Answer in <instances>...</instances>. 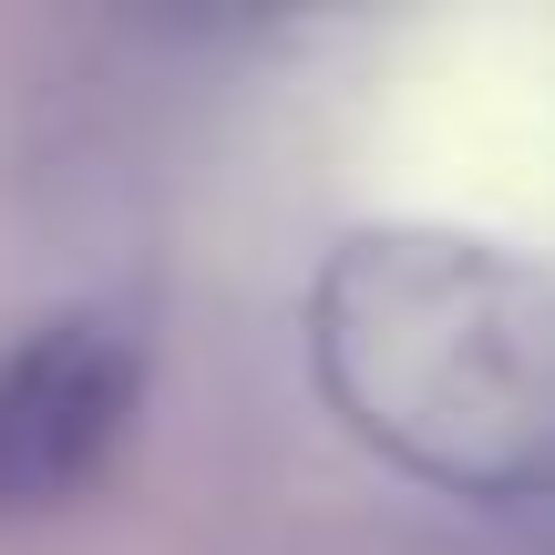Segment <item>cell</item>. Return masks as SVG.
Listing matches in <instances>:
<instances>
[{"label": "cell", "instance_id": "cell-1", "mask_svg": "<svg viewBox=\"0 0 555 555\" xmlns=\"http://www.w3.org/2000/svg\"><path fill=\"white\" fill-rule=\"evenodd\" d=\"M339 433L463 504H555V268L474 227H350L298 298Z\"/></svg>", "mask_w": 555, "mask_h": 555}, {"label": "cell", "instance_id": "cell-2", "mask_svg": "<svg viewBox=\"0 0 555 555\" xmlns=\"http://www.w3.org/2000/svg\"><path fill=\"white\" fill-rule=\"evenodd\" d=\"M144 412V339L103 309L41 319L0 350V515L82 504Z\"/></svg>", "mask_w": 555, "mask_h": 555}]
</instances>
